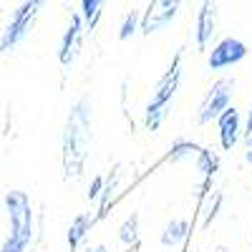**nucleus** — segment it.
I'll list each match as a JSON object with an SVG mask.
<instances>
[{"label":"nucleus","mask_w":252,"mask_h":252,"mask_svg":"<svg viewBox=\"0 0 252 252\" xmlns=\"http://www.w3.org/2000/svg\"><path fill=\"white\" fill-rule=\"evenodd\" d=\"M86 252H111V250H109L106 245H94V247H91V250H86Z\"/></svg>","instance_id":"nucleus-21"},{"label":"nucleus","mask_w":252,"mask_h":252,"mask_svg":"<svg viewBox=\"0 0 252 252\" xmlns=\"http://www.w3.org/2000/svg\"><path fill=\"white\" fill-rule=\"evenodd\" d=\"M5 209L10 217V235L5 237L0 252H26L33 242V204L20 189L5 192Z\"/></svg>","instance_id":"nucleus-3"},{"label":"nucleus","mask_w":252,"mask_h":252,"mask_svg":"<svg viewBox=\"0 0 252 252\" xmlns=\"http://www.w3.org/2000/svg\"><path fill=\"white\" fill-rule=\"evenodd\" d=\"M247 56H250V46L245 40L227 35V38L217 40V43H212V48L207 51V68L215 73H224L229 68L240 66Z\"/></svg>","instance_id":"nucleus-6"},{"label":"nucleus","mask_w":252,"mask_h":252,"mask_svg":"<svg viewBox=\"0 0 252 252\" xmlns=\"http://www.w3.org/2000/svg\"><path fill=\"white\" fill-rule=\"evenodd\" d=\"M101 192H103V174H96L91 182H89V189H86V199L89 202H98V197H101Z\"/></svg>","instance_id":"nucleus-20"},{"label":"nucleus","mask_w":252,"mask_h":252,"mask_svg":"<svg viewBox=\"0 0 252 252\" xmlns=\"http://www.w3.org/2000/svg\"><path fill=\"white\" fill-rule=\"evenodd\" d=\"M141 240V217L136 212H131L119 227V242L126 247V250H134Z\"/></svg>","instance_id":"nucleus-15"},{"label":"nucleus","mask_w":252,"mask_h":252,"mask_svg":"<svg viewBox=\"0 0 252 252\" xmlns=\"http://www.w3.org/2000/svg\"><path fill=\"white\" fill-rule=\"evenodd\" d=\"M199 149H202V146H199L194 139L179 136V139H174V141L169 144V149H166V154H164V161H166V164L189 161V159H194V157L199 154Z\"/></svg>","instance_id":"nucleus-14"},{"label":"nucleus","mask_w":252,"mask_h":252,"mask_svg":"<svg viewBox=\"0 0 252 252\" xmlns=\"http://www.w3.org/2000/svg\"><path fill=\"white\" fill-rule=\"evenodd\" d=\"M199 207H202V222H199V227L202 229H209V227H212V222L220 217L222 207H224V192H212Z\"/></svg>","instance_id":"nucleus-16"},{"label":"nucleus","mask_w":252,"mask_h":252,"mask_svg":"<svg viewBox=\"0 0 252 252\" xmlns=\"http://www.w3.org/2000/svg\"><path fill=\"white\" fill-rule=\"evenodd\" d=\"M235 78H217L212 86L207 89V94L202 96L199 101V109H197V124L199 126H207V124H212L217 121V116L222 111H227L229 106H232V101H235Z\"/></svg>","instance_id":"nucleus-5"},{"label":"nucleus","mask_w":252,"mask_h":252,"mask_svg":"<svg viewBox=\"0 0 252 252\" xmlns=\"http://www.w3.org/2000/svg\"><path fill=\"white\" fill-rule=\"evenodd\" d=\"M141 28V13L131 10V13H126L124 20H121V26H119V40H129L139 33Z\"/></svg>","instance_id":"nucleus-19"},{"label":"nucleus","mask_w":252,"mask_h":252,"mask_svg":"<svg viewBox=\"0 0 252 252\" xmlns=\"http://www.w3.org/2000/svg\"><path fill=\"white\" fill-rule=\"evenodd\" d=\"M94 149V101L81 96L68 109L61 134V166L63 179L76 182L86 172V164Z\"/></svg>","instance_id":"nucleus-1"},{"label":"nucleus","mask_w":252,"mask_h":252,"mask_svg":"<svg viewBox=\"0 0 252 252\" xmlns=\"http://www.w3.org/2000/svg\"><path fill=\"white\" fill-rule=\"evenodd\" d=\"M215 252H227V247H222V245H220V247H217Z\"/></svg>","instance_id":"nucleus-22"},{"label":"nucleus","mask_w":252,"mask_h":252,"mask_svg":"<svg viewBox=\"0 0 252 252\" xmlns=\"http://www.w3.org/2000/svg\"><path fill=\"white\" fill-rule=\"evenodd\" d=\"M217 33V3L215 0H202L197 10V26H194V43L197 51H209Z\"/></svg>","instance_id":"nucleus-10"},{"label":"nucleus","mask_w":252,"mask_h":252,"mask_svg":"<svg viewBox=\"0 0 252 252\" xmlns=\"http://www.w3.org/2000/svg\"><path fill=\"white\" fill-rule=\"evenodd\" d=\"M189 235H192V222L184 220V217H172L169 222L161 227L159 242H161V247H166V250H174V247L184 245V242L189 240Z\"/></svg>","instance_id":"nucleus-11"},{"label":"nucleus","mask_w":252,"mask_h":252,"mask_svg":"<svg viewBox=\"0 0 252 252\" xmlns=\"http://www.w3.org/2000/svg\"><path fill=\"white\" fill-rule=\"evenodd\" d=\"M184 0H149L141 13V35H152L166 31L182 13Z\"/></svg>","instance_id":"nucleus-7"},{"label":"nucleus","mask_w":252,"mask_h":252,"mask_svg":"<svg viewBox=\"0 0 252 252\" xmlns=\"http://www.w3.org/2000/svg\"><path fill=\"white\" fill-rule=\"evenodd\" d=\"M96 224H98L96 212H81V215L73 217V222L68 224V232H66V242H68L71 252H78V247L83 245V240L91 235V229Z\"/></svg>","instance_id":"nucleus-12"},{"label":"nucleus","mask_w":252,"mask_h":252,"mask_svg":"<svg viewBox=\"0 0 252 252\" xmlns=\"http://www.w3.org/2000/svg\"><path fill=\"white\" fill-rule=\"evenodd\" d=\"M119 179H121V166H119V164L114 166L109 174H103V192H101V197H98V202H96V217H98V222L109 215V209H111L114 202H116Z\"/></svg>","instance_id":"nucleus-13"},{"label":"nucleus","mask_w":252,"mask_h":252,"mask_svg":"<svg viewBox=\"0 0 252 252\" xmlns=\"http://www.w3.org/2000/svg\"><path fill=\"white\" fill-rule=\"evenodd\" d=\"M103 5H106V0H78V15L83 20V26H86V31H94L98 26Z\"/></svg>","instance_id":"nucleus-17"},{"label":"nucleus","mask_w":252,"mask_h":252,"mask_svg":"<svg viewBox=\"0 0 252 252\" xmlns=\"http://www.w3.org/2000/svg\"><path fill=\"white\" fill-rule=\"evenodd\" d=\"M242 159L252 166V98L245 111V126H242Z\"/></svg>","instance_id":"nucleus-18"},{"label":"nucleus","mask_w":252,"mask_h":252,"mask_svg":"<svg viewBox=\"0 0 252 252\" xmlns=\"http://www.w3.org/2000/svg\"><path fill=\"white\" fill-rule=\"evenodd\" d=\"M83 31H86V26H83L81 15H78V13H71L68 26H66V31H63L61 46H58V63H61L63 68L73 66V61L78 58L81 43H83Z\"/></svg>","instance_id":"nucleus-9"},{"label":"nucleus","mask_w":252,"mask_h":252,"mask_svg":"<svg viewBox=\"0 0 252 252\" xmlns=\"http://www.w3.org/2000/svg\"><path fill=\"white\" fill-rule=\"evenodd\" d=\"M46 3L48 0H23V3L18 5V10L10 18V23L5 26L3 35H0V53H8V51H13L23 43L28 38V33L33 31L40 10L46 8Z\"/></svg>","instance_id":"nucleus-4"},{"label":"nucleus","mask_w":252,"mask_h":252,"mask_svg":"<svg viewBox=\"0 0 252 252\" xmlns=\"http://www.w3.org/2000/svg\"><path fill=\"white\" fill-rule=\"evenodd\" d=\"M215 124H217V139H220L222 152H235L237 146L242 144V126H245L242 111L232 103L227 111H222L217 116Z\"/></svg>","instance_id":"nucleus-8"},{"label":"nucleus","mask_w":252,"mask_h":252,"mask_svg":"<svg viewBox=\"0 0 252 252\" xmlns=\"http://www.w3.org/2000/svg\"><path fill=\"white\" fill-rule=\"evenodd\" d=\"M182 78H184V53L177 51L172 56V61H169V66L164 68V73L154 83L152 96H149V101H146V106H144V114H141L144 131L157 134L164 126L166 116H169V111L174 106V98L179 94Z\"/></svg>","instance_id":"nucleus-2"}]
</instances>
